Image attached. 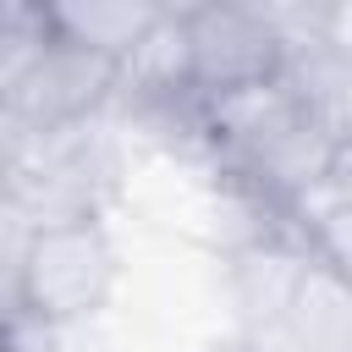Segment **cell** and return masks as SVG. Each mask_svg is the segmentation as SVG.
<instances>
[{
	"mask_svg": "<svg viewBox=\"0 0 352 352\" xmlns=\"http://www.w3.org/2000/svg\"><path fill=\"white\" fill-rule=\"evenodd\" d=\"M121 187V148L104 116L44 132L22 170L0 187L16 214L44 231V226H77V220H104V204Z\"/></svg>",
	"mask_w": 352,
	"mask_h": 352,
	"instance_id": "6da1fadb",
	"label": "cell"
},
{
	"mask_svg": "<svg viewBox=\"0 0 352 352\" xmlns=\"http://www.w3.org/2000/svg\"><path fill=\"white\" fill-rule=\"evenodd\" d=\"M121 275V253L104 220H77V226H44L28 236L22 264H16V314L66 330L94 319Z\"/></svg>",
	"mask_w": 352,
	"mask_h": 352,
	"instance_id": "7a4b0ae2",
	"label": "cell"
},
{
	"mask_svg": "<svg viewBox=\"0 0 352 352\" xmlns=\"http://www.w3.org/2000/svg\"><path fill=\"white\" fill-rule=\"evenodd\" d=\"M192 99L236 94L280 72V38L258 6H187Z\"/></svg>",
	"mask_w": 352,
	"mask_h": 352,
	"instance_id": "3957f363",
	"label": "cell"
},
{
	"mask_svg": "<svg viewBox=\"0 0 352 352\" xmlns=\"http://www.w3.org/2000/svg\"><path fill=\"white\" fill-rule=\"evenodd\" d=\"M110 99H116V60L99 55V50H82V44H72L60 33H50L44 55L33 60V72L22 77V88L6 104L44 138V132H60V126L104 116Z\"/></svg>",
	"mask_w": 352,
	"mask_h": 352,
	"instance_id": "277c9868",
	"label": "cell"
},
{
	"mask_svg": "<svg viewBox=\"0 0 352 352\" xmlns=\"http://www.w3.org/2000/svg\"><path fill=\"white\" fill-rule=\"evenodd\" d=\"M302 270H308V242L292 236V231L231 248L226 253V297H231V314H236V336L275 330L286 319L292 297H297Z\"/></svg>",
	"mask_w": 352,
	"mask_h": 352,
	"instance_id": "5b68a950",
	"label": "cell"
},
{
	"mask_svg": "<svg viewBox=\"0 0 352 352\" xmlns=\"http://www.w3.org/2000/svg\"><path fill=\"white\" fill-rule=\"evenodd\" d=\"M116 99L132 110H160L192 99V38L187 6H160V16L138 33V44L116 60ZM110 99V104H116Z\"/></svg>",
	"mask_w": 352,
	"mask_h": 352,
	"instance_id": "8992f818",
	"label": "cell"
},
{
	"mask_svg": "<svg viewBox=\"0 0 352 352\" xmlns=\"http://www.w3.org/2000/svg\"><path fill=\"white\" fill-rule=\"evenodd\" d=\"M275 82L297 99V110H308L336 143L352 138V60L341 50H330L324 38H302L280 50V72Z\"/></svg>",
	"mask_w": 352,
	"mask_h": 352,
	"instance_id": "52a82bcc",
	"label": "cell"
},
{
	"mask_svg": "<svg viewBox=\"0 0 352 352\" xmlns=\"http://www.w3.org/2000/svg\"><path fill=\"white\" fill-rule=\"evenodd\" d=\"M308 352H346L352 346V280L336 275L324 258L308 253V270L297 280V297L280 319Z\"/></svg>",
	"mask_w": 352,
	"mask_h": 352,
	"instance_id": "ba28073f",
	"label": "cell"
},
{
	"mask_svg": "<svg viewBox=\"0 0 352 352\" xmlns=\"http://www.w3.org/2000/svg\"><path fill=\"white\" fill-rule=\"evenodd\" d=\"M160 6L165 0H66V6H44V16H50V33L121 60L138 44V33L160 16Z\"/></svg>",
	"mask_w": 352,
	"mask_h": 352,
	"instance_id": "9c48e42d",
	"label": "cell"
},
{
	"mask_svg": "<svg viewBox=\"0 0 352 352\" xmlns=\"http://www.w3.org/2000/svg\"><path fill=\"white\" fill-rule=\"evenodd\" d=\"M50 44V16L44 6H0V99L22 88L33 60Z\"/></svg>",
	"mask_w": 352,
	"mask_h": 352,
	"instance_id": "30bf717a",
	"label": "cell"
},
{
	"mask_svg": "<svg viewBox=\"0 0 352 352\" xmlns=\"http://www.w3.org/2000/svg\"><path fill=\"white\" fill-rule=\"evenodd\" d=\"M33 143H38V132H33V126H28V121L0 99V187L22 170V160L33 154Z\"/></svg>",
	"mask_w": 352,
	"mask_h": 352,
	"instance_id": "8fae6325",
	"label": "cell"
},
{
	"mask_svg": "<svg viewBox=\"0 0 352 352\" xmlns=\"http://www.w3.org/2000/svg\"><path fill=\"white\" fill-rule=\"evenodd\" d=\"M319 38L352 60V0H336V6H324V33H319Z\"/></svg>",
	"mask_w": 352,
	"mask_h": 352,
	"instance_id": "7c38bea8",
	"label": "cell"
},
{
	"mask_svg": "<svg viewBox=\"0 0 352 352\" xmlns=\"http://www.w3.org/2000/svg\"><path fill=\"white\" fill-rule=\"evenodd\" d=\"M242 352H308L286 324H275V330H253V336H242Z\"/></svg>",
	"mask_w": 352,
	"mask_h": 352,
	"instance_id": "4fadbf2b",
	"label": "cell"
},
{
	"mask_svg": "<svg viewBox=\"0 0 352 352\" xmlns=\"http://www.w3.org/2000/svg\"><path fill=\"white\" fill-rule=\"evenodd\" d=\"M330 192L352 204V138H346V143H341V154H336V176H330Z\"/></svg>",
	"mask_w": 352,
	"mask_h": 352,
	"instance_id": "5bb4252c",
	"label": "cell"
}]
</instances>
